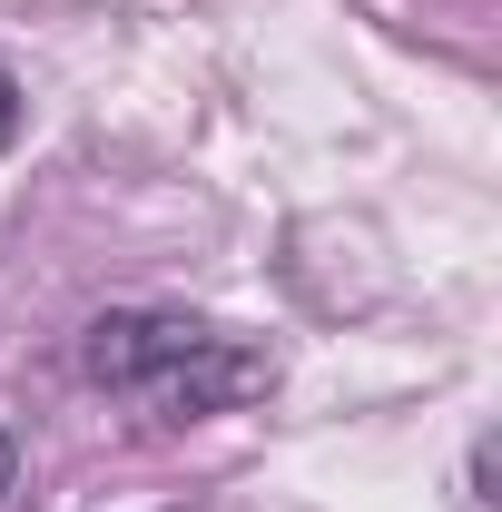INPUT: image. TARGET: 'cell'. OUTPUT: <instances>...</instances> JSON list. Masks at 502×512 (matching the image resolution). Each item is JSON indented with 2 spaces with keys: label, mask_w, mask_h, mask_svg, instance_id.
Masks as SVG:
<instances>
[{
  "label": "cell",
  "mask_w": 502,
  "mask_h": 512,
  "mask_svg": "<svg viewBox=\"0 0 502 512\" xmlns=\"http://www.w3.org/2000/svg\"><path fill=\"white\" fill-rule=\"evenodd\" d=\"M79 375L148 404L158 424H207V414H237L256 394H276V345L178 316V306H109L79 335Z\"/></svg>",
  "instance_id": "6da1fadb"
},
{
  "label": "cell",
  "mask_w": 502,
  "mask_h": 512,
  "mask_svg": "<svg viewBox=\"0 0 502 512\" xmlns=\"http://www.w3.org/2000/svg\"><path fill=\"white\" fill-rule=\"evenodd\" d=\"M10 493H20V444L0 434V503H10Z\"/></svg>",
  "instance_id": "3957f363"
},
{
  "label": "cell",
  "mask_w": 502,
  "mask_h": 512,
  "mask_svg": "<svg viewBox=\"0 0 502 512\" xmlns=\"http://www.w3.org/2000/svg\"><path fill=\"white\" fill-rule=\"evenodd\" d=\"M20 119H30V99H20V79H10V60H0V158L20 148Z\"/></svg>",
  "instance_id": "7a4b0ae2"
}]
</instances>
